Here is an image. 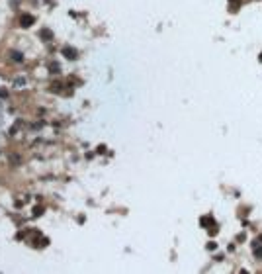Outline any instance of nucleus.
Instances as JSON below:
<instances>
[{
    "instance_id": "1",
    "label": "nucleus",
    "mask_w": 262,
    "mask_h": 274,
    "mask_svg": "<svg viewBox=\"0 0 262 274\" xmlns=\"http://www.w3.org/2000/svg\"><path fill=\"white\" fill-rule=\"evenodd\" d=\"M31 22H33L31 16H26V18H24V24H31Z\"/></svg>"
}]
</instances>
